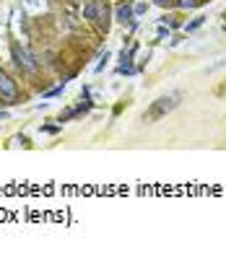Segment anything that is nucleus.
Instances as JSON below:
<instances>
[{"label":"nucleus","instance_id":"obj_7","mask_svg":"<svg viewBox=\"0 0 226 254\" xmlns=\"http://www.w3.org/2000/svg\"><path fill=\"white\" fill-rule=\"evenodd\" d=\"M179 5H182V8H195L198 0H179Z\"/></svg>","mask_w":226,"mask_h":254},{"label":"nucleus","instance_id":"obj_3","mask_svg":"<svg viewBox=\"0 0 226 254\" xmlns=\"http://www.w3.org/2000/svg\"><path fill=\"white\" fill-rule=\"evenodd\" d=\"M13 57H16V65H18V67H24V70H37V63L31 60V55H29V52L13 47Z\"/></svg>","mask_w":226,"mask_h":254},{"label":"nucleus","instance_id":"obj_1","mask_svg":"<svg viewBox=\"0 0 226 254\" xmlns=\"http://www.w3.org/2000/svg\"><path fill=\"white\" fill-rule=\"evenodd\" d=\"M179 104H182V94L179 91H172V94H166V96H159L149 109L143 112V122L146 125H153V122H159V120H164L166 114H172Z\"/></svg>","mask_w":226,"mask_h":254},{"label":"nucleus","instance_id":"obj_8","mask_svg":"<svg viewBox=\"0 0 226 254\" xmlns=\"http://www.w3.org/2000/svg\"><path fill=\"white\" fill-rule=\"evenodd\" d=\"M156 3H159V5H166V3H169V0H156Z\"/></svg>","mask_w":226,"mask_h":254},{"label":"nucleus","instance_id":"obj_4","mask_svg":"<svg viewBox=\"0 0 226 254\" xmlns=\"http://www.w3.org/2000/svg\"><path fill=\"white\" fill-rule=\"evenodd\" d=\"M130 18H133V8H130V5H120V8H117V21L128 24Z\"/></svg>","mask_w":226,"mask_h":254},{"label":"nucleus","instance_id":"obj_5","mask_svg":"<svg viewBox=\"0 0 226 254\" xmlns=\"http://www.w3.org/2000/svg\"><path fill=\"white\" fill-rule=\"evenodd\" d=\"M99 10H101V8H99L96 3H88V5L83 8V13H86L88 18H94V21H96V16H99Z\"/></svg>","mask_w":226,"mask_h":254},{"label":"nucleus","instance_id":"obj_6","mask_svg":"<svg viewBox=\"0 0 226 254\" xmlns=\"http://www.w3.org/2000/svg\"><path fill=\"white\" fill-rule=\"evenodd\" d=\"M203 24H206V16H198L193 24H187V31H195V29H200Z\"/></svg>","mask_w":226,"mask_h":254},{"label":"nucleus","instance_id":"obj_2","mask_svg":"<svg viewBox=\"0 0 226 254\" xmlns=\"http://www.w3.org/2000/svg\"><path fill=\"white\" fill-rule=\"evenodd\" d=\"M0 96H3L5 101H16V99H18V86H16V80L10 78L5 70H0Z\"/></svg>","mask_w":226,"mask_h":254},{"label":"nucleus","instance_id":"obj_9","mask_svg":"<svg viewBox=\"0 0 226 254\" xmlns=\"http://www.w3.org/2000/svg\"><path fill=\"white\" fill-rule=\"evenodd\" d=\"M5 117H8V114H5V112H0V120H5Z\"/></svg>","mask_w":226,"mask_h":254}]
</instances>
